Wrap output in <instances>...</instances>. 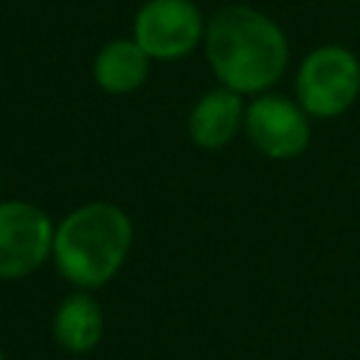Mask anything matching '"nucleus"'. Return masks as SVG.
Wrapping results in <instances>:
<instances>
[{
	"label": "nucleus",
	"mask_w": 360,
	"mask_h": 360,
	"mask_svg": "<svg viewBox=\"0 0 360 360\" xmlns=\"http://www.w3.org/2000/svg\"><path fill=\"white\" fill-rule=\"evenodd\" d=\"M51 332L59 349L68 354H87L104 338V309L93 290H73L65 295L53 312Z\"/></svg>",
	"instance_id": "nucleus-8"
},
{
	"label": "nucleus",
	"mask_w": 360,
	"mask_h": 360,
	"mask_svg": "<svg viewBox=\"0 0 360 360\" xmlns=\"http://www.w3.org/2000/svg\"><path fill=\"white\" fill-rule=\"evenodd\" d=\"M0 360H6V354H3V349H0Z\"/></svg>",
	"instance_id": "nucleus-10"
},
{
	"label": "nucleus",
	"mask_w": 360,
	"mask_h": 360,
	"mask_svg": "<svg viewBox=\"0 0 360 360\" xmlns=\"http://www.w3.org/2000/svg\"><path fill=\"white\" fill-rule=\"evenodd\" d=\"M245 135L250 146L270 160H292L307 152L312 127L295 98L281 93H259L245 104Z\"/></svg>",
	"instance_id": "nucleus-6"
},
{
	"label": "nucleus",
	"mask_w": 360,
	"mask_h": 360,
	"mask_svg": "<svg viewBox=\"0 0 360 360\" xmlns=\"http://www.w3.org/2000/svg\"><path fill=\"white\" fill-rule=\"evenodd\" d=\"M360 96V56L343 45L312 48L295 70V101L309 118H340Z\"/></svg>",
	"instance_id": "nucleus-3"
},
{
	"label": "nucleus",
	"mask_w": 360,
	"mask_h": 360,
	"mask_svg": "<svg viewBox=\"0 0 360 360\" xmlns=\"http://www.w3.org/2000/svg\"><path fill=\"white\" fill-rule=\"evenodd\" d=\"M132 236V219L121 205L93 200L56 222L51 262L70 287L98 290L121 273Z\"/></svg>",
	"instance_id": "nucleus-2"
},
{
	"label": "nucleus",
	"mask_w": 360,
	"mask_h": 360,
	"mask_svg": "<svg viewBox=\"0 0 360 360\" xmlns=\"http://www.w3.org/2000/svg\"><path fill=\"white\" fill-rule=\"evenodd\" d=\"M202 51L214 79L239 96L273 90L290 65L284 28L245 3L222 6L208 17Z\"/></svg>",
	"instance_id": "nucleus-1"
},
{
	"label": "nucleus",
	"mask_w": 360,
	"mask_h": 360,
	"mask_svg": "<svg viewBox=\"0 0 360 360\" xmlns=\"http://www.w3.org/2000/svg\"><path fill=\"white\" fill-rule=\"evenodd\" d=\"M245 127V96L217 84L205 90L188 112V138L205 152L225 149Z\"/></svg>",
	"instance_id": "nucleus-7"
},
{
	"label": "nucleus",
	"mask_w": 360,
	"mask_h": 360,
	"mask_svg": "<svg viewBox=\"0 0 360 360\" xmlns=\"http://www.w3.org/2000/svg\"><path fill=\"white\" fill-rule=\"evenodd\" d=\"M205 22L194 0H146L132 17V39L152 62H180L202 45Z\"/></svg>",
	"instance_id": "nucleus-4"
},
{
	"label": "nucleus",
	"mask_w": 360,
	"mask_h": 360,
	"mask_svg": "<svg viewBox=\"0 0 360 360\" xmlns=\"http://www.w3.org/2000/svg\"><path fill=\"white\" fill-rule=\"evenodd\" d=\"M53 219L28 200H0V278L20 281L37 273L53 250Z\"/></svg>",
	"instance_id": "nucleus-5"
},
{
	"label": "nucleus",
	"mask_w": 360,
	"mask_h": 360,
	"mask_svg": "<svg viewBox=\"0 0 360 360\" xmlns=\"http://www.w3.org/2000/svg\"><path fill=\"white\" fill-rule=\"evenodd\" d=\"M93 82L110 96H127L146 84L152 59L132 37L104 42L93 56Z\"/></svg>",
	"instance_id": "nucleus-9"
}]
</instances>
